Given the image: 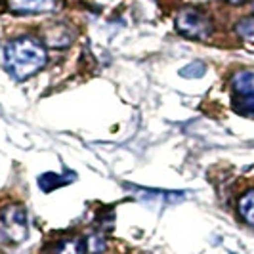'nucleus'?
I'll list each match as a JSON object with an SVG mask.
<instances>
[{"label": "nucleus", "instance_id": "nucleus-3", "mask_svg": "<svg viewBox=\"0 0 254 254\" xmlns=\"http://www.w3.org/2000/svg\"><path fill=\"white\" fill-rule=\"evenodd\" d=\"M176 29L188 38L206 40L212 35L214 25H212L210 17L204 15L203 12H199L195 8H184L176 15Z\"/></svg>", "mask_w": 254, "mask_h": 254}, {"label": "nucleus", "instance_id": "nucleus-6", "mask_svg": "<svg viewBox=\"0 0 254 254\" xmlns=\"http://www.w3.org/2000/svg\"><path fill=\"white\" fill-rule=\"evenodd\" d=\"M231 88L243 98H254V73L241 71L231 76Z\"/></svg>", "mask_w": 254, "mask_h": 254}, {"label": "nucleus", "instance_id": "nucleus-11", "mask_svg": "<svg viewBox=\"0 0 254 254\" xmlns=\"http://www.w3.org/2000/svg\"><path fill=\"white\" fill-rule=\"evenodd\" d=\"M86 251H90L92 254H100L105 251V241H103L100 235H92L88 241H86Z\"/></svg>", "mask_w": 254, "mask_h": 254}, {"label": "nucleus", "instance_id": "nucleus-7", "mask_svg": "<svg viewBox=\"0 0 254 254\" xmlns=\"http://www.w3.org/2000/svg\"><path fill=\"white\" fill-rule=\"evenodd\" d=\"M86 253V243L80 237H71V239H64L52 245L46 251V254H84Z\"/></svg>", "mask_w": 254, "mask_h": 254}, {"label": "nucleus", "instance_id": "nucleus-2", "mask_svg": "<svg viewBox=\"0 0 254 254\" xmlns=\"http://www.w3.org/2000/svg\"><path fill=\"white\" fill-rule=\"evenodd\" d=\"M29 235V220L25 210L17 204L6 206L0 212V239L8 245H19Z\"/></svg>", "mask_w": 254, "mask_h": 254}, {"label": "nucleus", "instance_id": "nucleus-5", "mask_svg": "<svg viewBox=\"0 0 254 254\" xmlns=\"http://www.w3.org/2000/svg\"><path fill=\"white\" fill-rule=\"evenodd\" d=\"M75 38V33L65 25H52L44 31V42L54 48H67Z\"/></svg>", "mask_w": 254, "mask_h": 254}, {"label": "nucleus", "instance_id": "nucleus-8", "mask_svg": "<svg viewBox=\"0 0 254 254\" xmlns=\"http://www.w3.org/2000/svg\"><path fill=\"white\" fill-rule=\"evenodd\" d=\"M239 214L249 226H254V190H249L239 199Z\"/></svg>", "mask_w": 254, "mask_h": 254}, {"label": "nucleus", "instance_id": "nucleus-4", "mask_svg": "<svg viewBox=\"0 0 254 254\" xmlns=\"http://www.w3.org/2000/svg\"><path fill=\"white\" fill-rule=\"evenodd\" d=\"M8 8L13 13H46L56 8V0H8Z\"/></svg>", "mask_w": 254, "mask_h": 254}, {"label": "nucleus", "instance_id": "nucleus-10", "mask_svg": "<svg viewBox=\"0 0 254 254\" xmlns=\"http://www.w3.org/2000/svg\"><path fill=\"white\" fill-rule=\"evenodd\" d=\"M180 75H184V76H203L204 75V64H201V62H193V64H190L188 67H184V69L180 71Z\"/></svg>", "mask_w": 254, "mask_h": 254}, {"label": "nucleus", "instance_id": "nucleus-13", "mask_svg": "<svg viewBox=\"0 0 254 254\" xmlns=\"http://www.w3.org/2000/svg\"><path fill=\"white\" fill-rule=\"evenodd\" d=\"M226 2H229V4H233V6H239V4H243V2H247V0H226Z\"/></svg>", "mask_w": 254, "mask_h": 254}, {"label": "nucleus", "instance_id": "nucleus-9", "mask_svg": "<svg viewBox=\"0 0 254 254\" xmlns=\"http://www.w3.org/2000/svg\"><path fill=\"white\" fill-rule=\"evenodd\" d=\"M235 33L245 42H254V15L243 17L241 21L235 25Z\"/></svg>", "mask_w": 254, "mask_h": 254}, {"label": "nucleus", "instance_id": "nucleus-1", "mask_svg": "<svg viewBox=\"0 0 254 254\" xmlns=\"http://www.w3.org/2000/svg\"><path fill=\"white\" fill-rule=\"evenodd\" d=\"M4 60H6V67H8V73L12 75V78L27 80L29 76L37 75L46 65L48 56H46V50L35 38L19 37L6 46Z\"/></svg>", "mask_w": 254, "mask_h": 254}, {"label": "nucleus", "instance_id": "nucleus-12", "mask_svg": "<svg viewBox=\"0 0 254 254\" xmlns=\"http://www.w3.org/2000/svg\"><path fill=\"white\" fill-rule=\"evenodd\" d=\"M237 111L247 117H254V98H243L239 102H235Z\"/></svg>", "mask_w": 254, "mask_h": 254}]
</instances>
